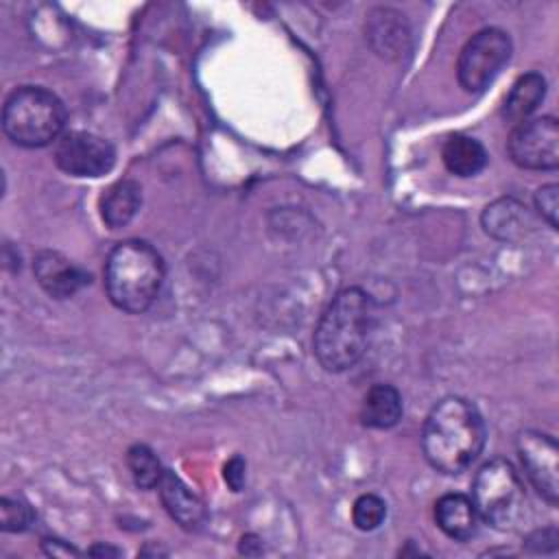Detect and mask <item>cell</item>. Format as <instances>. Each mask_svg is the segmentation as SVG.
Masks as SVG:
<instances>
[{"label": "cell", "instance_id": "1", "mask_svg": "<svg viewBox=\"0 0 559 559\" xmlns=\"http://www.w3.org/2000/svg\"><path fill=\"white\" fill-rule=\"evenodd\" d=\"M376 330V304L360 286H347L334 295L321 314L312 352L325 371L352 369L367 352Z\"/></svg>", "mask_w": 559, "mask_h": 559}, {"label": "cell", "instance_id": "2", "mask_svg": "<svg viewBox=\"0 0 559 559\" xmlns=\"http://www.w3.org/2000/svg\"><path fill=\"white\" fill-rule=\"evenodd\" d=\"M485 421L480 411L465 397L448 395L426 415L421 450L426 461L441 474L465 472L483 452Z\"/></svg>", "mask_w": 559, "mask_h": 559}, {"label": "cell", "instance_id": "3", "mask_svg": "<svg viewBox=\"0 0 559 559\" xmlns=\"http://www.w3.org/2000/svg\"><path fill=\"white\" fill-rule=\"evenodd\" d=\"M166 277L159 251L140 238L118 242L105 262V290L109 301L129 314H140L153 306Z\"/></svg>", "mask_w": 559, "mask_h": 559}, {"label": "cell", "instance_id": "4", "mask_svg": "<svg viewBox=\"0 0 559 559\" xmlns=\"http://www.w3.org/2000/svg\"><path fill=\"white\" fill-rule=\"evenodd\" d=\"M68 120L61 98L41 85L13 90L2 107V129L7 138L24 148H41L63 135Z\"/></svg>", "mask_w": 559, "mask_h": 559}, {"label": "cell", "instance_id": "5", "mask_svg": "<svg viewBox=\"0 0 559 559\" xmlns=\"http://www.w3.org/2000/svg\"><path fill=\"white\" fill-rule=\"evenodd\" d=\"M472 502L480 520L498 531L515 528L524 515L526 493L515 467L504 459H491L474 476Z\"/></svg>", "mask_w": 559, "mask_h": 559}, {"label": "cell", "instance_id": "6", "mask_svg": "<svg viewBox=\"0 0 559 559\" xmlns=\"http://www.w3.org/2000/svg\"><path fill=\"white\" fill-rule=\"evenodd\" d=\"M511 37L507 31L487 26L474 33L461 48L456 76L465 92H483L511 59Z\"/></svg>", "mask_w": 559, "mask_h": 559}, {"label": "cell", "instance_id": "7", "mask_svg": "<svg viewBox=\"0 0 559 559\" xmlns=\"http://www.w3.org/2000/svg\"><path fill=\"white\" fill-rule=\"evenodd\" d=\"M509 159L526 170H555L559 166V122L552 116L531 118L511 131Z\"/></svg>", "mask_w": 559, "mask_h": 559}, {"label": "cell", "instance_id": "8", "mask_svg": "<svg viewBox=\"0 0 559 559\" xmlns=\"http://www.w3.org/2000/svg\"><path fill=\"white\" fill-rule=\"evenodd\" d=\"M55 164L72 177H103L116 164V148L96 133L66 131L57 140Z\"/></svg>", "mask_w": 559, "mask_h": 559}, {"label": "cell", "instance_id": "9", "mask_svg": "<svg viewBox=\"0 0 559 559\" xmlns=\"http://www.w3.org/2000/svg\"><path fill=\"white\" fill-rule=\"evenodd\" d=\"M518 456L526 478L548 502L559 500V445L555 437L539 430H524L518 437Z\"/></svg>", "mask_w": 559, "mask_h": 559}, {"label": "cell", "instance_id": "10", "mask_svg": "<svg viewBox=\"0 0 559 559\" xmlns=\"http://www.w3.org/2000/svg\"><path fill=\"white\" fill-rule=\"evenodd\" d=\"M33 273L37 284L52 299H70L90 284V273L76 266L59 251L44 249L33 258Z\"/></svg>", "mask_w": 559, "mask_h": 559}, {"label": "cell", "instance_id": "11", "mask_svg": "<svg viewBox=\"0 0 559 559\" xmlns=\"http://www.w3.org/2000/svg\"><path fill=\"white\" fill-rule=\"evenodd\" d=\"M480 225L496 240L518 242L533 231V216L518 199L502 197L483 210Z\"/></svg>", "mask_w": 559, "mask_h": 559}, {"label": "cell", "instance_id": "12", "mask_svg": "<svg viewBox=\"0 0 559 559\" xmlns=\"http://www.w3.org/2000/svg\"><path fill=\"white\" fill-rule=\"evenodd\" d=\"M159 498L168 515L186 531H199L205 524V504L201 498L170 469H164V476L157 485Z\"/></svg>", "mask_w": 559, "mask_h": 559}, {"label": "cell", "instance_id": "13", "mask_svg": "<svg viewBox=\"0 0 559 559\" xmlns=\"http://www.w3.org/2000/svg\"><path fill=\"white\" fill-rule=\"evenodd\" d=\"M478 520L469 496L445 493L435 502V522L454 542L472 539L478 533Z\"/></svg>", "mask_w": 559, "mask_h": 559}, {"label": "cell", "instance_id": "14", "mask_svg": "<svg viewBox=\"0 0 559 559\" xmlns=\"http://www.w3.org/2000/svg\"><path fill=\"white\" fill-rule=\"evenodd\" d=\"M142 205V186L133 179H118L100 197V218L109 229H120L138 214Z\"/></svg>", "mask_w": 559, "mask_h": 559}, {"label": "cell", "instance_id": "15", "mask_svg": "<svg viewBox=\"0 0 559 559\" xmlns=\"http://www.w3.org/2000/svg\"><path fill=\"white\" fill-rule=\"evenodd\" d=\"M404 413L402 395L393 384H373L360 404V421L367 428H393Z\"/></svg>", "mask_w": 559, "mask_h": 559}, {"label": "cell", "instance_id": "16", "mask_svg": "<svg viewBox=\"0 0 559 559\" xmlns=\"http://www.w3.org/2000/svg\"><path fill=\"white\" fill-rule=\"evenodd\" d=\"M544 96L546 79L539 72H526L511 85L500 114L504 120L520 124L531 118V114L542 105Z\"/></svg>", "mask_w": 559, "mask_h": 559}, {"label": "cell", "instance_id": "17", "mask_svg": "<svg viewBox=\"0 0 559 559\" xmlns=\"http://www.w3.org/2000/svg\"><path fill=\"white\" fill-rule=\"evenodd\" d=\"M443 166L456 177L478 175L487 164L485 146L469 135H450L441 148Z\"/></svg>", "mask_w": 559, "mask_h": 559}, {"label": "cell", "instance_id": "18", "mask_svg": "<svg viewBox=\"0 0 559 559\" xmlns=\"http://www.w3.org/2000/svg\"><path fill=\"white\" fill-rule=\"evenodd\" d=\"M369 39L380 55L402 52L408 31L404 26V15L393 9H376L369 13Z\"/></svg>", "mask_w": 559, "mask_h": 559}, {"label": "cell", "instance_id": "19", "mask_svg": "<svg viewBox=\"0 0 559 559\" xmlns=\"http://www.w3.org/2000/svg\"><path fill=\"white\" fill-rule=\"evenodd\" d=\"M127 467L140 489H155L164 476L157 454L146 443H133L127 450Z\"/></svg>", "mask_w": 559, "mask_h": 559}, {"label": "cell", "instance_id": "20", "mask_svg": "<svg viewBox=\"0 0 559 559\" xmlns=\"http://www.w3.org/2000/svg\"><path fill=\"white\" fill-rule=\"evenodd\" d=\"M386 518V502L376 493H362L354 500L352 522L358 531H376Z\"/></svg>", "mask_w": 559, "mask_h": 559}, {"label": "cell", "instance_id": "21", "mask_svg": "<svg viewBox=\"0 0 559 559\" xmlns=\"http://www.w3.org/2000/svg\"><path fill=\"white\" fill-rule=\"evenodd\" d=\"M33 509L15 498L4 496L0 500V528L7 533H22L33 524Z\"/></svg>", "mask_w": 559, "mask_h": 559}, {"label": "cell", "instance_id": "22", "mask_svg": "<svg viewBox=\"0 0 559 559\" xmlns=\"http://www.w3.org/2000/svg\"><path fill=\"white\" fill-rule=\"evenodd\" d=\"M535 210L550 225V229L559 227V186L546 183L535 192Z\"/></svg>", "mask_w": 559, "mask_h": 559}, {"label": "cell", "instance_id": "23", "mask_svg": "<svg viewBox=\"0 0 559 559\" xmlns=\"http://www.w3.org/2000/svg\"><path fill=\"white\" fill-rule=\"evenodd\" d=\"M245 472H247V463L242 461V456H231L225 467H223V478L229 485L231 491H240L245 485Z\"/></svg>", "mask_w": 559, "mask_h": 559}, {"label": "cell", "instance_id": "24", "mask_svg": "<svg viewBox=\"0 0 559 559\" xmlns=\"http://www.w3.org/2000/svg\"><path fill=\"white\" fill-rule=\"evenodd\" d=\"M41 548H44V552H46V555H61V557L79 555V550H76V548H72V546L63 544L61 539H52V537H46V539L41 542Z\"/></svg>", "mask_w": 559, "mask_h": 559}, {"label": "cell", "instance_id": "25", "mask_svg": "<svg viewBox=\"0 0 559 559\" xmlns=\"http://www.w3.org/2000/svg\"><path fill=\"white\" fill-rule=\"evenodd\" d=\"M87 552H90V555H96V557H105V555H114V557H118V555H120V550H118V548H111V546H103V544H96V546H92Z\"/></svg>", "mask_w": 559, "mask_h": 559}]
</instances>
